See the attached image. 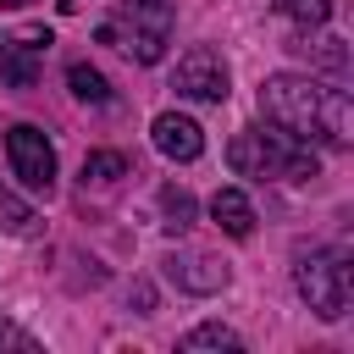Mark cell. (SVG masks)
I'll return each mask as SVG.
<instances>
[{
  "label": "cell",
  "mask_w": 354,
  "mask_h": 354,
  "mask_svg": "<svg viewBox=\"0 0 354 354\" xmlns=\"http://www.w3.org/2000/svg\"><path fill=\"white\" fill-rule=\"evenodd\" d=\"M260 116L315 149H343L348 133H354V111H348V94L310 77V72H271L260 83Z\"/></svg>",
  "instance_id": "1"
},
{
  "label": "cell",
  "mask_w": 354,
  "mask_h": 354,
  "mask_svg": "<svg viewBox=\"0 0 354 354\" xmlns=\"http://www.w3.org/2000/svg\"><path fill=\"white\" fill-rule=\"evenodd\" d=\"M227 166L238 177H260V183H310L321 171L315 160V144L282 133V127H243L232 144H227Z\"/></svg>",
  "instance_id": "2"
},
{
  "label": "cell",
  "mask_w": 354,
  "mask_h": 354,
  "mask_svg": "<svg viewBox=\"0 0 354 354\" xmlns=\"http://www.w3.org/2000/svg\"><path fill=\"white\" fill-rule=\"evenodd\" d=\"M171 28H177V11H171V0H122L116 6V17H105L100 22V44H116L127 61H138V66H155L160 55H166V44H171Z\"/></svg>",
  "instance_id": "3"
},
{
  "label": "cell",
  "mask_w": 354,
  "mask_h": 354,
  "mask_svg": "<svg viewBox=\"0 0 354 354\" xmlns=\"http://www.w3.org/2000/svg\"><path fill=\"white\" fill-rule=\"evenodd\" d=\"M293 282L304 293V304L321 315V321H343L348 315V299H354V271L337 249H304L299 266H293Z\"/></svg>",
  "instance_id": "4"
},
{
  "label": "cell",
  "mask_w": 354,
  "mask_h": 354,
  "mask_svg": "<svg viewBox=\"0 0 354 354\" xmlns=\"http://www.w3.org/2000/svg\"><path fill=\"white\" fill-rule=\"evenodd\" d=\"M171 88H177V94H188V100L221 105V100L232 94V72H227V61H221L210 44H194V50H183V55H177Z\"/></svg>",
  "instance_id": "5"
},
{
  "label": "cell",
  "mask_w": 354,
  "mask_h": 354,
  "mask_svg": "<svg viewBox=\"0 0 354 354\" xmlns=\"http://www.w3.org/2000/svg\"><path fill=\"white\" fill-rule=\"evenodd\" d=\"M6 155H11V171L22 177V188H33V194H50L55 188V149H50L44 127L17 122L6 133Z\"/></svg>",
  "instance_id": "6"
},
{
  "label": "cell",
  "mask_w": 354,
  "mask_h": 354,
  "mask_svg": "<svg viewBox=\"0 0 354 354\" xmlns=\"http://www.w3.org/2000/svg\"><path fill=\"white\" fill-rule=\"evenodd\" d=\"M149 138H155V149L166 160H199V149H205V127L194 116H183V111H160L149 122Z\"/></svg>",
  "instance_id": "7"
},
{
  "label": "cell",
  "mask_w": 354,
  "mask_h": 354,
  "mask_svg": "<svg viewBox=\"0 0 354 354\" xmlns=\"http://www.w3.org/2000/svg\"><path fill=\"white\" fill-rule=\"evenodd\" d=\"M44 50H50V33H44V28L11 39V44L0 50V83H6V88H33V77H39V55H44Z\"/></svg>",
  "instance_id": "8"
},
{
  "label": "cell",
  "mask_w": 354,
  "mask_h": 354,
  "mask_svg": "<svg viewBox=\"0 0 354 354\" xmlns=\"http://www.w3.org/2000/svg\"><path fill=\"white\" fill-rule=\"evenodd\" d=\"M166 277H171L183 293H221V288H227V266H221L216 254H199V249L171 254V260H166Z\"/></svg>",
  "instance_id": "9"
},
{
  "label": "cell",
  "mask_w": 354,
  "mask_h": 354,
  "mask_svg": "<svg viewBox=\"0 0 354 354\" xmlns=\"http://www.w3.org/2000/svg\"><path fill=\"white\" fill-rule=\"evenodd\" d=\"M210 216H216V227L227 238H249L254 232V205H249L243 188H216L210 194Z\"/></svg>",
  "instance_id": "10"
},
{
  "label": "cell",
  "mask_w": 354,
  "mask_h": 354,
  "mask_svg": "<svg viewBox=\"0 0 354 354\" xmlns=\"http://www.w3.org/2000/svg\"><path fill=\"white\" fill-rule=\"evenodd\" d=\"M160 227H166L171 238L194 227V194H188V188H177V183L160 188Z\"/></svg>",
  "instance_id": "11"
},
{
  "label": "cell",
  "mask_w": 354,
  "mask_h": 354,
  "mask_svg": "<svg viewBox=\"0 0 354 354\" xmlns=\"http://www.w3.org/2000/svg\"><path fill=\"white\" fill-rule=\"evenodd\" d=\"M0 232H11V238H33L39 232V210L28 199H17L11 188H0Z\"/></svg>",
  "instance_id": "12"
},
{
  "label": "cell",
  "mask_w": 354,
  "mask_h": 354,
  "mask_svg": "<svg viewBox=\"0 0 354 354\" xmlns=\"http://www.w3.org/2000/svg\"><path fill=\"white\" fill-rule=\"evenodd\" d=\"M66 83H72V94H77L83 105H111V83H105V72H94L88 61H72V66H66Z\"/></svg>",
  "instance_id": "13"
},
{
  "label": "cell",
  "mask_w": 354,
  "mask_h": 354,
  "mask_svg": "<svg viewBox=\"0 0 354 354\" xmlns=\"http://www.w3.org/2000/svg\"><path fill=\"white\" fill-rule=\"evenodd\" d=\"M177 348H183V354H199V348H243V337H238L232 326H221V321H205V326L183 332Z\"/></svg>",
  "instance_id": "14"
},
{
  "label": "cell",
  "mask_w": 354,
  "mask_h": 354,
  "mask_svg": "<svg viewBox=\"0 0 354 354\" xmlns=\"http://www.w3.org/2000/svg\"><path fill=\"white\" fill-rule=\"evenodd\" d=\"M116 177H127V155L100 149V155H88V160H83V188H111Z\"/></svg>",
  "instance_id": "15"
},
{
  "label": "cell",
  "mask_w": 354,
  "mask_h": 354,
  "mask_svg": "<svg viewBox=\"0 0 354 354\" xmlns=\"http://www.w3.org/2000/svg\"><path fill=\"white\" fill-rule=\"evenodd\" d=\"M271 11L288 17V22H299V28H321L332 17V0H271Z\"/></svg>",
  "instance_id": "16"
},
{
  "label": "cell",
  "mask_w": 354,
  "mask_h": 354,
  "mask_svg": "<svg viewBox=\"0 0 354 354\" xmlns=\"http://www.w3.org/2000/svg\"><path fill=\"white\" fill-rule=\"evenodd\" d=\"M0 348H22V354H39V337H33V332H22V326H11V321H0Z\"/></svg>",
  "instance_id": "17"
},
{
  "label": "cell",
  "mask_w": 354,
  "mask_h": 354,
  "mask_svg": "<svg viewBox=\"0 0 354 354\" xmlns=\"http://www.w3.org/2000/svg\"><path fill=\"white\" fill-rule=\"evenodd\" d=\"M127 299H133V304H138V315H149V310H155V293H149V288H144V282H138V288H133V293H127Z\"/></svg>",
  "instance_id": "18"
},
{
  "label": "cell",
  "mask_w": 354,
  "mask_h": 354,
  "mask_svg": "<svg viewBox=\"0 0 354 354\" xmlns=\"http://www.w3.org/2000/svg\"><path fill=\"white\" fill-rule=\"evenodd\" d=\"M0 6H33V0H0Z\"/></svg>",
  "instance_id": "19"
}]
</instances>
